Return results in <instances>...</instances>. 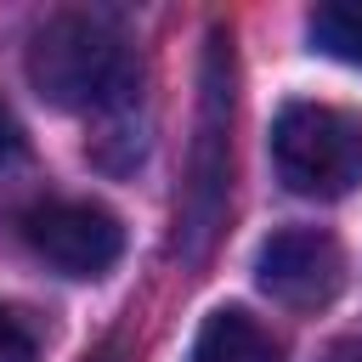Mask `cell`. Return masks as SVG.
<instances>
[{
	"label": "cell",
	"instance_id": "cell-1",
	"mask_svg": "<svg viewBox=\"0 0 362 362\" xmlns=\"http://www.w3.org/2000/svg\"><path fill=\"white\" fill-rule=\"evenodd\" d=\"M130 74L136 62H130L124 34L90 11H57L28 40V85L40 90V102L62 113L119 102L130 90Z\"/></svg>",
	"mask_w": 362,
	"mask_h": 362
},
{
	"label": "cell",
	"instance_id": "cell-2",
	"mask_svg": "<svg viewBox=\"0 0 362 362\" xmlns=\"http://www.w3.org/2000/svg\"><path fill=\"white\" fill-rule=\"evenodd\" d=\"M272 170L300 198H345L362 181V119L328 102H288L272 119Z\"/></svg>",
	"mask_w": 362,
	"mask_h": 362
},
{
	"label": "cell",
	"instance_id": "cell-3",
	"mask_svg": "<svg viewBox=\"0 0 362 362\" xmlns=\"http://www.w3.org/2000/svg\"><path fill=\"white\" fill-rule=\"evenodd\" d=\"M226 124H232V40L215 28L204 45V107H198V141H192V187H187V226L192 249L215 232L221 198H226Z\"/></svg>",
	"mask_w": 362,
	"mask_h": 362
},
{
	"label": "cell",
	"instance_id": "cell-4",
	"mask_svg": "<svg viewBox=\"0 0 362 362\" xmlns=\"http://www.w3.org/2000/svg\"><path fill=\"white\" fill-rule=\"evenodd\" d=\"M255 283L288 311H317L345 288V249L322 226H283L260 243Z\"/></svg>",
	"mask_w": 362,
	"mask_h": 362
},
{
	"label": "cell",
	"instance_id": "cell-5",
	"mask_svg": "<svg viewBox=\"0 0 362 362\" xmlns=\"http://www.w3.org/2000/svg\"><path fill=\"white\" fill-rule=\"evenodd\" d=\"M23 238L40 260H51L68 277H102L119 255H124V226L119 215H107L102 204H79V198H57V204H34L23 215Z\"/></svg>",
	"mask_w": 362,
	"mask_h": 362
},
{
	"label": "cell",
	"instance_id": "cell-6",
	"mask_svg": "<svg viewBox=\"0 0 362 362\" xmlns=\"http://www.w3.org/2000/svg\"><path fill=\"white\" fill-rule=\"evenodd\" d=\"M187 362H283V351L260 317H249L243 305H221L204 317Z\"/></svg>",
	"mask_w": 362,
	"mask_h": 362
},
{
	"label": "cell",
	"instance_id": "cell-7",
	"mask_svg": "<svg viewBox=\"0 0 362 362\" xmlns=\"http://www.w3.org/2000/svg\"><path fill=\"white\" fill-rule=\"evenodd\" d=\"M311 45L334 62H362V0H328L311 11Z\"/></svg>",
	"mask_w": 362,
	"mask_h": 362
},
{
	"label": "cell",
	"instance_id": "cell-8",
	"mask_svg": "<svg viewBox=\"0 0 362 362\" xmlns=\"http://www.w3.org/2000/svg\"><path fill=\"white\" fill-rule=\"evenodd\" d=\"M0 362H40V345L11 305H0Z\"/></svg>",
	"mask_w": 362,
	"mask_h": 362
},
{
	"label": "cell",
	"instance_id": "cell-9",
	"mask_svg": "<svg viewBox=\"0 0 362 362\" xmlns=\"http://www.w3.org/2000/svg\"><path fill=\"white\" fill-rule=\"evenodd\" d=\"M23 153H28V136H23L17 113L0 102V164H11V158H23Z\"/></svg>",
	"mask_w": 362,
	"mask_h": 362
},
{
	"label": "cell",
	"instance_id": "cell-10",
	"mask_svg": "<svg viewBox=\"0 0 362 362\" xmlns=\"http://www.w3.org/2000/svg\"><path fill=\"white\" fill-rule=\"evenodd\" d=\"M322 362H362V339H339V345H328Z\"/></svg>",
	"mask_w": 362,
	"mask_h": 362
}]
</instances>
